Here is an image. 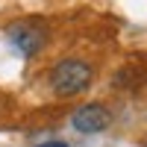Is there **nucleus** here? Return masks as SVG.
Returning a JSON list of instances; mask_svg holds the SVG:
<instances>
[{
	"label": "nucleus",
	"mask_w": 147,
	"mask_h": 147,
	"mask_svg": "<svg viewBox=\"0 0 147 147\" xmlns=\"http://www.w3.org/2000/svg\"><path fill=\"white\" fill-rule=\"evenodd\" d=\"M94 82V68L85 59H59L50 71V85L59 97H77Z\"/></svg>",
	"instance_id": "nucleus-1"
},
{
	"label": "nucleus",
	"mask_w": 147,
	"mask_h": 147,
	"mask_svg": "<svg viewBox=\"0 0 147 147\" xmlns=\"http://www.w3.org/2000/svg\"><path fill=\"white\" fill-rule=\"evenodd\" d=\"M9 41L18 47L24 56H35L47 41V30L35 21H18L9 27Z\"/></svg>",
	"instance_id": "nucleus-2"
},
{
	"label": "nucleus",
	"mask_w": 147,
	"mask_h": 147,
	"mask_svg": "<svg viewBox=\"0 0 147 147\" xmlns=\"http://www.w3.org/2000/svg\"><path fill=\"white\" fill-rule=\"evenodd\" d=\"M109 124H112V115H109V109L103 103H85L80 106L77 112L71 118V127L82 132V136H94V132H103Z\"/></svg>",
	"instance_id": "nucleus-3"
},
{
	"label": "nucleus",
	"mask_w": 147,
	"mask_h": 147,
	"mask_svg": "<svg viewBox=\"0 0 147 147\" xmlns=\"http://www.w3.org/2000/svg\"><path fill=\"white\" fill-rule=\"evenodd\" d=\"M38 147H68L65 141H44V144H38Z\"/></svg>",
	"instance_id": "nucleus-4"
}]
</instances>
